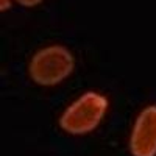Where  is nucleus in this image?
Returning <instances> with one entry per match:
<instances>
[{
    "instance_id": "2",
    "label": "nucleus",
    "mask_w": 156,
    "mask_h": 156,
    "mask_svg": "<svg viewBox=\"0 0 156 156\" xmlns=\"http://www.w3.org/2000/svg\"><path fill=\"white\" fill-rule=\"evenodd\" d=\"M75 59L62 45H48L37 50L28 64L31 80L39 86H56L72 75Z\"/></svg>"
},
{
    "instance_id": "4",
    "label": "nucleus",
    "mask_w": 156,
    "mask_h": 156,
    "mask_svg": "<svg viewBox=\"0 0 156 156\" xmlns=\"http://www.w3.org/2000/svg\"><path fill=\"white\" fill-rule=\"evenodd\" d=\"M16 2L17 3H20L22 6H36V5H39V3H41L42 2V0H16Z\"/></svg>"
},
{
    "instance_id": "1",
    "label": "nucleus",
    "mask_w": 156,
    "mask_h": 156,
    "mask_svg": "<svg viewBox=\"0 0 156 156\" xmlns=\"http://www.w3.org/2000/svg\"><path fill=\"white\" fill-rule=\"evenodd\" d=\"M108 106L109 101L103 94L87 90L64 109L59 117V126L73 136L87 134L101 123Z\"/></svg>"
},
{
    "instance_id": "3",
    "label": "nucleus",
    "mask_w": 156,
    "mask_h": 156,
    "mask_svg": "<svg viewBox=\"0 0 156 156\" xmlns=\"http://www.w3.org/2000/svg\"><path fill=\"white\" fill-rule=\"evenodd\" d=\"M129 151L133 156H156V105L137 114L129 134Z\"/></svg>"
},
{
    "instance_id": "5",
    "label": "nucleus",
    "mask_w": 156,
    "mask_h": 156,
    "mask_svg": "<svg viewBox=\"0 0 156 156\" xmlns=\"http://www.w3.org/2000/svg\"><path fill=\"white\" fill-rule=\"evenodd\" d=\"M9 6H11L9 0H0V11H6L9 9Z\"/></svg>"
}]
</instances>
